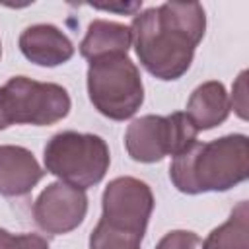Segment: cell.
<instances>
[{
  "mask_svg": "<svg viewBox=\"0 0 249 249\" xmlns=\"http://www.w3.org/2000/svg\"><path fill=\"white\" fill-rule=\"evenodd\" d=\"M230 95L222 82L210 80L195 88L187 101V117L196 130H210L230 117Z\"/></svg>",
  "mask_w": 249,
  "mask_h": 249,
  "instance_id": "8fae6325",
  "label": "cell"
},
{
  "mask_svg": "<svg viewBox=\"0 0 249 249\" xmlns=\"http://www.w3.org/2000/svg\"><path fill=\"white\" fill-rule=\"evenodd\" d=\"M10 124H12V121H10L8 107H6V99H4V93H2V88H0V130L8 128Z\"/></svg>",
  "mask_w": 249,
  "mask_h": 249,
  "instance_id": "d6986e66",
  "label": "cell"
},
{
  "mask_svg": "<svg viewBox=\"0 0 249 249\" xmlns=\"http://www.w3.org/2000/svg\"><path fill=\"white\" fill-rule=\"evenodd\" d=\"M45 169L78 189H89L105 177L111 154L107 142L97 134L62 130L51 136L43 150Z\"/></svg>",
  "mask_w": 249,
  "mask_h": 249,
  "instance_id": "3957f363",
  "label": "cell"
},
{
  "mask_svg": "<svg viewBox=\"0 0 249 249\" xmlns=\"http://www.w3.org/2000/svg\"><path fill=\"white\" fill-rule=\"evenodd\" d=\"M204 31L206 16L198 2H163L136 14L130 23L140 64L163 82L179 80L191 68Z\"/></svg>",
  "mask_w": 249,
  "mask_h": 249,
  "instance_id": "6da1fadb",
  "label": "cell"
},
{
  "mask_svg": "<svg viewBox=\"0 0 249 249\" xmlns=\"http://www.w3.org/2000/svg\"><path fill=\"white\" fill-rule=\"evenodd\" d=\"M0 56H2V45H0Z\"/></svg>",
  "mask_w": 249,
  "mask_h": 249,
  "instance_id": "ffe728a7",
  "label": "cell"
},
{
  "mask_svg": "<svg viewBox=\"0 0 249 249\" xmlns=\"http://www.w3.org/2000/svg\"><path fill=\"white\" fill-rule=\"evenodd\" d=\"M88 214V195L84 189L64 181L47 185L33 202L35 224L51 235H62L76 230Z\"/></svg>",
  "mask_w": 249,
  "mask_h": 249,
  "instance_id": "ba28073f",
  "label": "cell"
},
{
  "mask_svg": "<svg viewBox=\"0 0 249 249\" xmlns=\"http://www.w3.org/2000/svg\"><path fill=\"white\" fill-rule=\"evenodd\" d=\"M245 78H247V72L243 70L237 76V82L233 84V89H231L233 95L230 99V105L235 109V113L241 119H247V88H245Z\"/></svg>",
  "mask_w": 249,
  "mask_h": 249,
  "instance_id": "e0dca14e",
  "label": "cell"
},
{
  "mask_svg": "<svg viewBox=\"0 0 249 249\" xmlns=\"http://www.w3.org/2000/svg\"><path fill=\"white\" fill-rule=\"evenodd\" d=\"M132 45L130 27L119 21L93 19L88 25L86 37L80 43V54L86 60H95L109 54H128Z\"/></svg>",
  "mask_w": 249,
  "mask_h": 249,
  "instance_id": "7c38bea8",
  "label": "cell"
},
{
  "mask_svg": "<svg viewBox=\"0 0 249 249\" xmlns=\"http://www.w3.org/2000/svg\"><path fill=\"white\" fill-rule=\"evenodd\" d=\"M154 210V195L148 183L136 177H117L109 181L101 196V222L107 226L144 237Z\"/></svg>",
  "mask_w": 249,
  "mask_h": 249,
  "instance_id": "52a82bcc",
  "label": "cell"
},
{
  "mask_svg": "<svg viewBox=\"0 0 249 249\" xmlns=\"http://www.w3.org/2000/svg\"><path fill=\"white\" fill-rule=\"evenodd\" d=\"M202 249H249V204L247 200L233 206L230 218L214 228L202 241Z\"/></svg>",
  "mask_w": 249,
  "mask_h": 249,
  "instance_id": "4fadbf2b",
  "label": "cell"
},
{
  "mask_svg": "<svg viewBox=\"0 0 249 249\" xmlns=\"http://www.w3.org/2000/svg\"><path fill=\"white\" fill-rule=\"evenodd\" d=\"M18 45L21 54L37 66H58L74 56L72 41L51 23H35L25 27Z\"/></svg>",
  "mask_w": 249,
  "mask_h": 249,
  "instance_id": "9c48e42d",
  "label": "cell"
},
{
  "mask_svg": "<svg viewBox=\"0 0 249 249\" xmlns=\"http://www.w3.org/2000/svg\"><path fill=\"white\" fill-rule=\"evenodd\" d=\"M0 249H49V243L39 233H10L0 228Z\"/></svg>",
  "mask_w": 249,
  "mask_h": 249,
  "instance_id": "9a60e30c",
  "label": "cell"
},
{
  "mask_svg": "<svg viewBox=\"0 0 249 249\" xmlns=\"http://www.w3.org/2000/svg\"><path fill=\"white\" fill-rule=\"evenodd\" d=\"M140 237L119 231L101 220L89 233V249H140Z\"/></svg>",
  "mask_w": 249,
  "mask_h": 249,
  "instance_id": "5bb4252c",
  "label": "cell"
},
{
  "mask_svg": "<svg viewBox=\"0 0 249 249\" xmlns=\"http://www.w3.org/2000/svg\"><path fill=\"white\" fill-rule=\"evenodd\" d=\"M156 249H202V239L195 231L173 230L158 241Z\"/></svg>",
  "mask_w": 249,
  "mask_h": 249,
  "instance_id": "2e32d148",
  "label": "cell"
},
{
  "mask_svg": "<svg viewBox=\"0 0 249 249\" xmlns=\"http://www.w3.org/2000/svg\"><path fill=\"white\" fill-rule=\"evenodd\" d=\"M12 124L49 126L70 113L68 91L53 82H37L27 76H14L2 86Z\"/></svg>",
  "mask_w": 249,
  "mask_h": 249,
  "instance_id": "8992f818",
  "label": "cell"
},
{
  "mask_svg": "<svg viewBox=\"0 0 249 249\" xmlns=\"http://www.w3.org/2000/svg\"><path fill=\"white\" fill-rule=\"evenodd\" d=\"M88 95L93 107L111 121H126L144 103L138 66L126 54H109L89 62Z\"/></svg>",
  "mask_w": 249,
  "mask_h": 249,
  "instance_id": "277c9868",
  "label": "cell"
},
{
  "mask_svg": "<svg viewBox=\"0 0 249 249\" xmlns=\"http://www.w3.org/2000/svg\"><path fill=\"white\" fill-rule=\"evenodd\" d=\"M249 175V138L226 134L210 142H195L169 165L173 187L185 195L224 193Z\"/></svg>",
  "mask_w": 249,
  "mask_h": 249,
  "instance_id": "7a4b0ae2",
  "label": "cell"
},
{
  "mask_svg": "<svg viewBox=\"0 0 249 249\" xmlns=\"http://www.w3.org/2000/svg\"><path fill=\"white\" fill-rule=\"evenodd\" d=\"M45 171L35 156L14 144L0 146V195L2 196H23L43 179Z\"/></svg>",
  "mask_w": 249,
  "mask_h": 249,
  "instance_id": "30bf717a",
  "label": "cell"
},
{
  "mask_svg": "<svg viewBox=\"0 0 249 249\" xmlns=\"http://www.w3.org/2000/svg\"><path fill=\"white\" fill-rule=\"evenodd\" d=\"M198 130L187 113L175 111L167 117L144 115L134 119L124 132V146L134 161L156 163L165 156H179L196 142Z\"/></svg>",
  "mask_w": 249,
  "mask_h": 249,
  "instance_id": "5b68a950",
  "label": "cell"
},
{
  "mask_svg": "<svg viewBox=\"0 0 249 249\" xmlns=\"http://www.w3.org/2000/svg\"><path fill=\"white\" fill-rule=\"evenodd\" d=\"M140 6H142V2H130V4H103V6L95 4L93 8H97V10H109V12H123V14H132L134 10H140Z\"/></svg>",
  "mask_w": 249,
  "mask_h": 249,
  "instance_id": "ac0fdd59",
  "label": "cell"
}]
</instances>
